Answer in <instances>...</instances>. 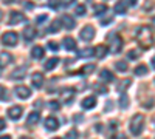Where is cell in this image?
<instances>
[{"label":"cell","mask_w":155,"mask_h":139,"mask_svg":"<svg viewBox=\"0 0 155 139\" xmlns=\"http://www.w3.org/2000/svg\"><path fill=\"white\" fill-rule=\"evenodd\" d=\"M137 40H138V43L143 46V48H152V45H153V33H152V28L146 27V25L140 27L137 30Z\"/></svg>","instance_id":"cell-1"},{"label":"cell","mask_w":155,"mask_h":139,"mask_svg":"<svg viewBox=\"0 0 155 139\" xmlns=\"http://www.w3.org/2000/svg\"><path fill=\"white\" fill-rule=\"evenodd\" d=\"M143 128H144V116L143 115H135L132 119H130V124H129V130L134 136H138L143 133Z\"/></svg>","instance_id":"cell-2"},{"label":"cell","mask_w":155,"mask_h":139,"mask_svg":"<svg viewBox=\"0 0 155 139\" xmlns=\"http://www.w3.org/2000/svg\"><path fill=\"white\" fill-rule=\"evenodd\" d=\"M107 39L112 42L110 51H112V53H120L121 48H123V39H121V37H120L118 34H109Z\"/></svg>","instance_id":"cell-3"},{"label":"cell","mask_w":155,"mask_h":139,"mask_svg":"<svg viewBox=\"0 0 155 139\" xmlns=\"http://www.w3.org/2000/svg\"><path fill=\"white\" fill-rule=\"evenodd\" d=\"M17 40H19V36L14 31H8V33H5L2 36V43L6 45V46H16Z\"/></svg>","instance_id":"cell-4"},{"label":"cell","mask_w":155,"mask_h":139,"mask_svg":"<svg viewBox=\"0 0 155 139\" xmlns=\"http://www.w3.org/2000/svg\"><path fill=\"white\" fill-rule=\"evenodd\" d=\"M81 36V39L84 42H90V40H93L95 39V28L92 27V25H87V27H84L79 33Z\"/></svg>","instance_id":"cell-5"},{"label":"cell","mask_w":155,"mask_h":139,"mask_svg":"<svg viewBox=\"0 0 155 139\" xmlns=\"http://www.w3.org/2000/svg\"><path fill=\"white\" fill-rule=\"evenodd\" d=\"M74 94H76L74 88H71V87H67V88H64V90L61 91V99H62V102H65V104H70L71 100L74 99Z\"/></svg>","instance_id":"cell-6"},{"label":"cell","mask_w":155,"mask_h":139,"mask_svg":"<svg viewBox=\"0 0 155 139\" xmlns=\"http://www.w3.org/2000/svg\"><path fill=\"white\" fill-rule=\"evenodd\" d=\"M44 125H45V128H47L48 131H56V130L59 128V121H58L56 118H53V116H48V118L45 119Z\"/></svg>","instance_id":"cell-7"},{"label":"cell","mask_w":155,"mask_h":139,"mask_svg":"<svg viewBox=\"0 0 155 139\" xmlns=\"http://www.w3.org/2000/svg\"><path fill=\"white\" fill-rule=\"evenodd\" d=\"M14 93L17 94L19 99H28V97L31 96V90H30L28 87H25V85H19V87H16Z\"/></svg>","instance_id":"cell-8"},{"label":"cell","mask_w":155,"mask_h":139,"mask_svg":"<svg viewBox=\"0 0 155 139\" xmlns=\"http://www.w3.org/2000/svg\"><path fill=\"white\" fill-rule=\"evenodd\" d=\"M22 113H23V108L20 105H12L9 110H8V116L12 119V121H17L20 116H22Z\"/></svg>","instance_id":"cell-9"},{"label":"cell","mask_w":155,"mask_h":139,"mask_svg":"<svg viewBox=\"0 0 155 139\" xmlns=\"http://www.w3.org/2000/svg\"><path fill=\"white\" fill-rule=\"evenodd\" d=\"M25 20V16L19 11H12L9 14V25H19Z\"/></svg>","instance_id":"cell-10"},{"label":"cell","mask_w":155,"mask_h":139,"mask_svg":"<svg viewBox=\"0 0 155 139\" xmlns=\"http://www.w3.org/2000/svg\"><path fill=\"white\" fill-rule=\"evenodd\" d=\"M25 76H27V68H25V67H19V68H16V70H12L11 79H14V81H22Z\"/></svg>","instance_id":"cell-11"},{"label":"cell","mask_w":155,"mask_h":139,"mask_svg":"<svg viewBox=\"0 0 155 139\" xmlns=\"http://www.w3.org/2000/svg\"><path fill=\"white\" fill-rule=\"evenodd\" d=\"M59 20H61V25H64V27H65L67 30H73L74 25H76L74 19H73L71 16H68V14H64L62 19H59Z\"/></svg>","instance_id":"cell-12"},{"label":"cell","mask_w":155,"mask_h":139,"mask_svg":"<svg viewBox=\"0 0 155 139\" xmlns=\"http://www.w3.org/2000/svg\"><path fill=\"white\" fill-rule=\"evenodd\" d=\"M31 82H33V87L34 88H42V85H44V74L42 73H34L33 76H31Z\"/></svg>","instance_id":"cell-13"},{"label":"cell","mask_w":155,"mask_h":139,"mask_svg":"<svg viewBox=\"0 0 155 139\" xmlns=\"http://www.w3.org/2000/svg\"><path fill=\"white\" fill-rule=\"evenodd\" d=\"M81 105H82L84 110H92V108H95V107H96V97H95V96L85 97L82 102H81Z\"/></svg>","instance_id":"cell-14"},{"label":"cell","mask_w":155,"mask_h":139,"mask_svg":"<svg viewBox=\"0 0 155 139\" xmlns=\"http://www.w3.org/2000/svg\"><path fill=\"white\" fill-rule=\"evenodd\" d=\"M11 62H12V56H11L9 53H6V51L0 53V68L8 67V65L11 64Z\"/></svg>","instance_id":"cell-15"},{"label":"cell","mask_w":155,"mask_h":139,"mask_svg":"<svg viewBox=\"0 0 155 139\" xmlns=\"http://www.w3.org/2000/svg\"><path fill=\"white\" fill-rule=\"evenodd\" d=\"M107 53H109V48H107L106 45H99L98 48L93 49V54H95L98 59H104V57L107 56Z\"/></svg>","instance_id":"cell-16"},{"label":"cell","mask_w":155,"mask_h":139,"mask_svg":"<svg viewBox=\"0 0 155 139\" xmlns=\"http://www.w3.org/2000/svg\"><path fill=\"white\" fill-rule=\"evenodd\" d=\"M99 79L102 81V82H113V74H112V71H109V70H101L99 71Z\"/></svg>","instance_id":"cell-17"},{"label":"cell","mask_w":155,"mask_h":139,"mask_svg":"<svg viewBox=\"0 0 155 139\" xmlns=\"http://www.w3.org/2000/svg\"><path fill=\"white\" fill-rule=\"evenodd\" d=\"M36 30L33 28V27H27V28H25L23 30V39L25 40H33L34 39V37H36Z\"/></svg>","instance_id":"cell-18"},{"label":"cell","mask_w":155,"mask_h":139,"mask_svg":"<svg viewBox=\"0 0 155 139\" xmlns=\"http://www.w3.org/2000/svg\"><path fill=\"white\" fill-rule=\"evenodd\" d=\"M62 43H64V46H65V49H68V51L76 49V40L73 39V37H65Z\"/></svg>","instance_id":"cell-19"},{"label":"cell","mask_w":155,"mask_h":139,"mask_svg":"<svg viewBox=\"0 0 155 139\" xmlns=\"http://www.w3.org/2000/svg\"><path fill=\"white\" fill-rule=\"evenodd\" d=\"M31 57H33V59H37V60L42 59V57H44V48L39 46V45L34 46V48L31 49Z\"/></svg>","instance_id":"cell-20"},{"label":"cell","mask_w":155,"mask_h":139,"mask_svg":"<svg viewBox=\"0 0 155 139\" xmlns=\"http://www.w3.org/2000/svg\"><path fill=\"white\" fill-rule=\"evenodd\" d=\"M39 118H41V116H39V113H37V111H33V113H30V115H28L27 124H28V125H34V124L39 122Z\"/></svg>","instance_id":"cell-21"},{"label":"cell","mask_w":155,"mask_h":139,"mask_svg":"<svg viewBox=\"0 0 155 139\" xmlns=\"http://www.w3.org/2000/svg\"><path fill=\"white\" fill-rule=\"evenodd\" d=\"M58 64H59V59H58V57H51L50 60H47V62H45V70H47V71L53 70Z\"/></svg>","instance_id":"cell-22"},{"label":"cell","mask_w":155,"mask_h":139,"mask_svg":"<svg viewBox=\"0 0 155 139\" xmlns=\"http://www.w3.org/2000/svg\"><path fill=\"white\" fill-rule=\"evenodd\" d=\"M61 27H62V25H61V20H59V19H54L53 22H51L48 31H50V33H58V31L61 30Z\"/></svg>","instance_id":"cell-23"},{"label":"cell","mask_w":155,"mask_h":139,"mask_svg":"<svg viewBox=\"0 0 155 139\" xmlns=\"http://www.w3.org/2000/svg\"><path fill=\"white\" fill-rule=\"evenodd\" d=\"M130 84H132V81H130V79H126V81H121V84H120L118 87H116V90H118V91L121 93V91L127 90V88L130 87Z\"/></svg>","instance_id":"cell-24"},{"label":"cell","mask_w":155,"mask_h":139,"mask_svg":"<svg viewBox=\"0 0 155 139\" xmlns=\"http://www.w3.org/2000/svg\"><path fill=\"white\" fill-rule=\"evenodd\" d=\"M147 67L146 65H138L135 70H134V73H135V76H144V74H147Z\"/></svg>","instance_id":"cell-25"},{"label":"cell","mask_w":155,"mask_h":139,"mask_svg":"<svg viewBox=\"0 0 155 139\" xmlns=\"http://www.w3.org/2000/svg\"><path fill=\"white\" fill-rule=\"evenodd\" d=\"M93 56V48H84L79 51V57L85 59V57H92Z\"/></svg>","instance_id":"cell-26"},{"label":"cell","mask_w":155,"mask_h":139,"mask_svg":"<svg viewBox=\"0 0 155 139\" xmlns=\"http://www.w3.org/2000/svg\"><path fill=\"white\" fill-rule=\"evenodd\" d=\"M113 9H115L116 14H124V12H126V3L124 2H118V3L115 5Z\"/></svg>","instance_id":"cell-27"},{"label":"cell","mask_w":155,"mask_h":139,"mask_svg":"<svg viewBox=\"0 0 155 139\" xmlns=\"http://www.w3.org/2000/svg\"><path fill=\"white\" fill-rule=\"evenodd\" d=\"M115 68L118 70L120 73H126L127 71V64L124 60H120V62H116V64H115Z\"/></svg>","instance_id":"cell-28"},{"label":"cell","mask_w":155,"mask_h":139,"mask_svg":"<svg viewBox=\"0 0 155 139\" xmlns=\"http://www.w3.org/2000/svg\"><path fill=\"white\" fill-rule=\"evenodd\" d=\"M120 105H121L123 110L129 107V97H127V94H121V97H120Z\"/></svg>","instance_id":"cell-29"},{"label":"cell","mask_w":155,"mask_h":139,"mask_svg":"<svg viewBox=\"0 0 155 139\" xmlns=\"http://www.w3.org/2000/svg\"><path fill=\"white\" fill-rule=\"evenodd\" d=\"M127 57L130 60H135V59L140 57V51H138V49H130V51L127 53Z\"/></svg>","instance_id":"cell-30"},{"label":"cell","mask_w":155,"mask_h":139,"mask_svg":"<svg viewBox=\"0 0 155 139\" xmlns=\"http://www.w3.org/2000/svg\"><path fill=\"white\" fill-rule=\"evenodd\" d=\"M95 68H96V67H95L93 64H90V65H85V67L82 68V73H84V74H92V73L95 71Z\"/></svg>","instance_id":"cell-31"},{"label":"cell","mask_w":155,"mask_h":139,"mask_svg":"<svg viewBox=\"0 0 155 139\" xmlns=\"http://www.w3.org/2000/svg\"><path fill=\"white\" fill-rule=\"evenodd\" d=\"M107 11L106 5H95V14H102V12Z\"/></svg>","instance_id":"cell-32"},{"label":"cell","mask_w":155,"mask_h":139,"mask_svg":"<svg viewBox=\"0 0 155 139\" xmlns=\"http://www.w3.org/2000/svg\"><path fill=\"white\" fill-rule=\"evenodd\" d=\"M93 88H95V91H96V93H102V94H106V93H107V87H104V85L96 84Z\"/></svg>","instance_id":"cell-33"},{"label":"cell","mask_w":155,"mask_h":139,"mask_svg":"<svg viewBox=\"0 0 155 139\" xmlns=\"http://www.w3.org/2000/svg\"><path fill=\"white\" fill-rule=\"evenodd\" d=\"M74 11H76V14H78V16H84V14H85V11H87V8H85L84 5H78Z\"/></svg>","instance_id":"cell-34"},{"label":"cell","mask_w":155,"mask_h":139,"mask_svg":"<svg viewBox=\"0 0 155 139\" xmlns=\"http://www.w3.org/2000/svg\"><path fill=\"white\" fill-rule=\"evenodd\" d=\"M48 107H50L51 110H53V111H58V110L61 108V104L58 102V100H51V102L48 104Z\"/></svg>","instance_id":"cell-35"},{"label":"cell","mask_w":155,"mask_h":139,"mask_svg":"<svg viewBox=\"0 0 155 139\" xmlns=\"http://www.w3.org/2000/svg\"><path fill=\"white\" fill-rule=\"evenodd\" d=\"M78 137H79V134H78L76 130H70L67 133V139H78Z\"/></svg>","instance_id":"cell-36"},{"label":"cell","mask_w":155,"mask_h":139,"mask_svg":"<svg viewBox=\"0 0 155 139\" xmlns=\"http://www.w3.org/2000/svg\"><path fill=\"white\" fill-rule=\"evenodd\" d=\"M48 5H50L51 9H58V6H59V0H48Z\"/></svg>","instance_id":"cell-37"},{"label":"cell","mask_w":155,"mask_h":139,"mask_svg":"<svg viewBox=\"0 0 155 139\" xmlns=\"http://www.w3.org/2000/svg\"><path fill=\"white\" fill-rule=\"evenodd\" d=\"M48 48L51 49V51H58L59 49V45L56 42H48Z\"/></svg>","instance_id":"cell-38"},{"label":"cell","mask_w":155,"mask_h":139,"mask_svg":"<svg viewBox=\"0 0 155 139\" xmlns=\"http://www.w3.org/2000/svg\"><path fill=\"white\" fill-rule=\"evenodd\" d=\"M45 20H47V16H45V14H42V16H39V17L36 19V22H37V23H44Z\"/></svg>","instance_id":"cell-39"},{"label":"cell","mask_w":155,"mask_h":139,"mask_svg":"<svg viewBox=\"0 0 155 139\" xmlns=\"http://www.w3.org/2000/svg\"><path fill=\"white\" fill-rule=\"evenodd\" d=\"M76 2V0H62V5L64 6H70V5H73Z\"/></svg>","instance_id":"cell-40"},{"label":"cell","mask_w":155,"mask_h":139,"mask_svg":"<svg viewBox=\"0 0 155 139\" xmlns=\"http://www.w3.org/2000/svg\"><path fill=\"white\" fill-rule=\"evenodd\" d=\"M5 93H6V91H5V88H3L2 85H0V99H2V100H3V99H6Z\"/></svg>","instance_id":"cell-41"},{"label":"cell","mask_w":155,"mask_h":139,"mask_svg":"<svg viewBox=\"0 0 155 139\" xmlns=\"http://www.w3.org/2000/svg\"><path fill=\"white\" fill-rule=\"evenodd\" d=\"M5 127H6V124H5V121H3L2 118H0V131H2V130H3Z\"/></svg>","instance_id":"cell-42"},{"label":"cell","mask_w":155,"mask_h":139,"mask_svg":"<svg viewBox=\"0 0 155 139\" xmlns=\"http://www.w3.org/2000/svg\"><path fill=\"white\" fill-rule=\"evenodd\" d=\"M110 108H113V102H107L106 104V111H109Z\"/></svg>","instance_id":"cell-43"},{"label":"cell","mask_w":155,"mask_h":139,"mask_svg":"<svg viewBox=\"0 0 155 139\" xmlns=\"http://www.w3.org/2000/svg\"><path fill=\"white\" fill-rule=\"evenodd\" d=\"M123 2H126V3H129V5H135L138 0H123Z\"/></svg>","instance_id":"cell-44"},{"label":"cell","mask_w":155,"mask_h":139,"mask_svg":"<svg viewBox=\"0 0 155 139\" xmlns=\"http://www.w3.org/2000/svg\"><path fill=\"white\" fill-rule=\"evenodd\" d=\"M25 6H27V9H33V3L31 2H27V3H25Z\"/></svg>","instance_id":"cell-45"},{"label":"cell","mask_w":155,"mask_h":139,"mask_svg":"<svg viewBox=\"0 0 155 139\" xmlns=\"http://www.w3.org/2000/svg\"><path fill=\"white\" fill-rule=\"evenodd\" d=\"M81 121H82V116L78 115V116H76V122H81Z\"/></svg>","instance_id":"cell-46"},{"label":"cell","mask_w":155,"mask_h":139,"mask_svg":"<svg viewBox=\"0 0 155 139\" xmlns=\"http://www.w3.org/2000/svg\"><path fill=\"white\" fill-rule=\"evenodd\" d=\"M0 139H11V136H8V134L6 136H0Z\"/></svg>","instance_id":"cell-47"},{"label":"cell","mask_w":155,"mask_h":139,"mask_svg":"<svg viewBox=\"0 0 155 139\" xmlns=\"http://www.w3.org/2000/svg\"><path fill=\"white\" fill-rule=\"evenodd\" d=\"M118 139H127V136H124V134H120V136H118Z\"/></svg>","instance_id":"cell-48"},{"label":"cell","mask_w":155,"mask_h":139,"mask_svg":"<svg viewBox=\"0 0 155 139\" xmlns=\"http://www.w3.org/2000/svg\"><path fill=\"white\" fill-rule=\"evenodd\" d=\"M20 139H30V137H25V136H22V137H20Z\"/></svg>","instance_id":"cell-49"},{"label":"cell","mask_w":155,"mask_h":139,"mask_svg":"<svg viewBox=\"0 0 155 139\" xmlns=\"http://www.w3.org/2000/svg\"><path fill=\"white\" fill-rule=\"evenodd\" d=\"M2 16H3V14H2V11H0V19H2Z\"/></svg>","instance_id":"cell-50"},{"label":"cell","mask_w":155,"mask_h":139,"mask_svg":"<svg viewBox=\"0 0 155 139\" xmlns=\"http://www.w3.org/2000/svg\"><path fill=\"white\" fill-rule=\"evenodd\" d=\"M53 139H62V137H53Z\"/></svg>","instance_id":"cell-51"}]
</instances>
